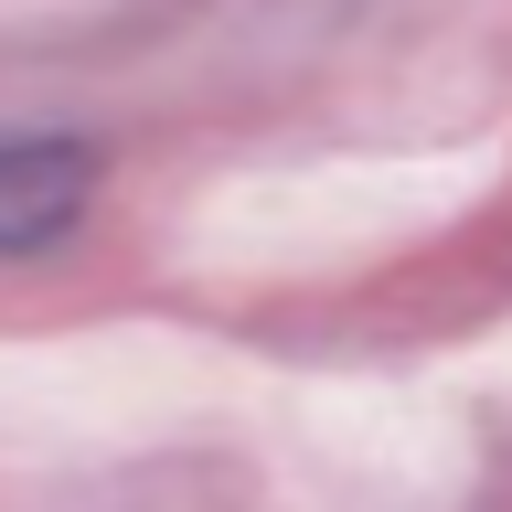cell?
I'll return each instance as SVG.
<instances>
[{
  "label": "cell",
  "mask_w": 512,
  "mask_h": 512,
  "mask_svg": "<svg viewBox=\"0 0 512 512\" xmlns=\"http://www.w3.org/2000/svg\"><path fill=\"white\" fill-rule=\"evenodd\" d=\"M96 203V150L64 128H22L0 139V256H43L64 246Z\"/></svg>",
  "instance_id": "6da1fadb"
}]
</instances>
